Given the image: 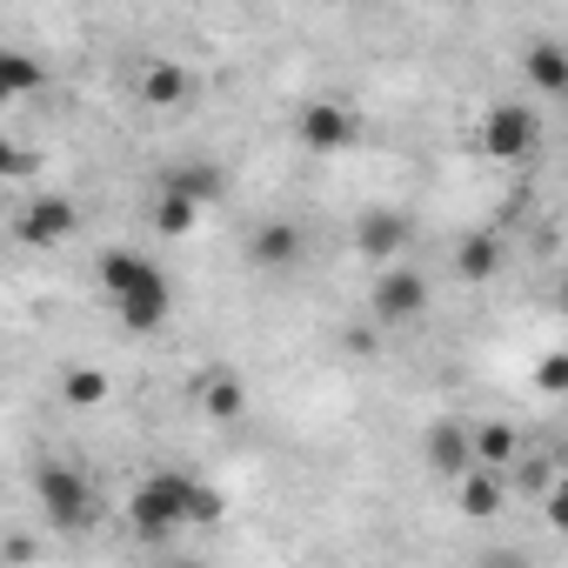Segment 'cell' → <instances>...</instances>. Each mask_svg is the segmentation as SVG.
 I'll use <instances>...</instances> for the list:
<instances>
[{
    "mask_svg": "<svg viewBox=\"0 0 568 568\" xmlns=\"http://www.w3.org/2000/svg\"><path fill=\"white\" fill-rule=\"evenodd\" d=\"M561 308H568V281H561Z\"/></svg>",
    "mask_w": 568,
    "mask_h": 568,
    "instance_id": "cell-25",
    "label": "cell"
},
{
    "mask_svg": "<svg viewBox=\"0 0 568 568\" xmlns=\"http://www.w3.org/2000/svg\"><path fill=\"white\" fill-rule=\"evenodd\" d=\"M541 515H548V528H561V535H568V475L548 488V508H541Z\"/></svg>",
    "mask_w": 568,
    "mask_h": 568,
    "instance_id": "cell-22",
    "label": "cell"
},
{
    "mask_svg": "<svg viewBox=\"0 0 568 568\" xmlns=\"http://www.w3.org/2000/svg\"><path fill=\"white\" fill-rule=\"evenodd\" d=\"M462 508H468V515H495V508H501V481L488 475V462H475V468L462 475Z\"/></svg>",
    "mask_w": 568,
    "mask_h": 568,
    "instance_id": "cell-17",
    "label": "cell"
},
{
    "mask_svg": "<svg viewBox=\"0 0 568 568\" xmlns=\"http://www.w3.org/2000/svg\"><path fill=\"white\" fill-rule=\"evenodd\" d=\"M181 521H194V481H187V475H148V481L128 495V528H134V535L161 541V535H174Z\"/></svg>",
    "mask_w": 568,
    "mask_h": 568,
    "instance_id": "cell-1",
    "label": "cell"
},
{
    "mask_svg": "<svg viewBox=\"0 0 568 568\" xmlns=\"http://www.w3.org/2000/svg\"><path fill=\"white\" fill-rule=\"evenodd\" d=\"M221 508H227V501H221L214 488H201V481H194V521H221Z\"/></svg>",
    "mask_w": 568,
    "mask_h": 568,
    "instance_id": "cell-23",
    "label": "cell"
},
{
    "mask_svg": "<svg viewBox=\"0 0 568 568\" xmlns=\"http://www.w3.org/2000/svg\"><path fill=\"white\" fill-rule=\"evenodd\" d=\"M34 88H41V61L21 54V48H8V54H0V94H8V101H28Z\"/></svg>",
    "mask_w": 568,
    "mask_h": 568,
    "instance_id": "cell-14",
    "label": "cell"
},
{
    "mask_svg": "<svg viewBox=\"0 0 568 568\" xmlns=\"http://www.w3.org/2000/svg\"><path fill=\"white\" fill-rule=\"evenodd\" d=\"M28 168H34V154H21V148H14V154H0V174H8V181H21Z\"/></svg>",
    "mask_w": 568,
    "mask_h": 568,
    "instance_id": "cell-24",
    "label": "cell"
},
{
    "mask_svg": "<svg viewBox=\"0 0 568 568\" xmlns=\"http://www.w3.org/2000/svg\"><path fill=\"white\" fill-rule=\"evenodd\" d=\"M34 495H41V508H48L54 528H88V521H94V495H88V481H81L68 462H48V468L34 475Z\"/></svg>",
    "mask_w": 568,
    "mask_h": 568,
    "instance_id": "cell-3",
    "label": "cell"
},
{
    "mask_svg": "<svg viewBox=\"0 0 568 568\" xmlns=\"http://www.w3.org/2000/svg\"><path fill=\"white\" fill-rule=\"evenodd\" d=\"M187 94H194V74H187V68H174V61L141 68V101H148V108H181Z\"/></svg>",
    "mask_w": 568,
    "mask_h": 568,
    "instance_id": "cell-12",
    "label": "cell"
},
{
    "mask_svg": "<svg viewBox=\"0 0 568 568\" xmlns=\"http://www.w3.org/2000/svg\"><path fill=\"white\" fill-rule=\"evenodd\" d=\"M535 395H568V355L535 362Z\"/></svg>",
    "mask_w": 568,
    "mask_h": 568,
    "instance_id": "cell-21",
    "label": "cell"
},
{
    "mask_svg": "<svg viewBox=\"0 0 568 568\" xmlns=\"http://www.w3.org/2000/svg\"><path fill=\"white\" fill-rule=\"evenodd\" d=\"M408 214H395V207H368L362 221H355V254H368V261H395L402 247H408Z\"/></svg>",
    "mask_w": 568,
    "mask_h": 568,
    "instance_id": "cell-8",
    "label": "cell"
},
{
    "mask_svg": "<svg viewBox=\"0 0 568 568\" xmlns=\"http://www.w3.org/2000/svg\"><path fill=\"white\" fill-rule=\"evenodd\" d=\"M521 74H528V88H535V94H568V54H561V48H548V41L521 54Z\"/></svg>",
    "mask_w": 568,
    "mask_h": 568,
    "instance_id": "cell-13",
    "label": "cell"
},
{
    "mask_svg": "<svg viewBox=\"0 0 568 568\" xmlns=\"http://www.w3.org/2000/svg\"><path fill=\"white\" fill-rule=\"evenodd\" d=\"M515 428H501V422H488V428H475V455L488 462V468H501V462H515Z\"/></svg>",
    "mask_w": 568,
    "mask_h": 568,
    "instance_id": "cell-20",
    "label": "cell"
},
{
    "mask_svg": "<svg viewBox=\"0 0 568 568\" xmlns=\"http://www.w3.org/2000/svg\"><path fill=\"white\" fill-rule=\"evenodd\" d=\"M201 408H207L214 422H241V415H247V388H241L234 375H207V388H201Z\"/></svg>",
    "mask_w": 568,
    "mask_h": 568,
    "instance_id": "cell-16",
    "label": "cell"
},
{
    "mask_svg": "<svg viewBox=\"0 0 568 568\" xmlns=\"http://www.w3.org/2000/svg\"><path fill=\"white\" fill-rule=\"evenodd\" d=\"M455 267H462V281H495V267H501V241H495V234H468L462 254H455Z\"/></svg>",
    "mask_w": 568,
    "mask_h": 568,
    "instance_id": "cell-15",
    "label": "cell"
},
{
    "mask_svg": "<svg viewBox=\"0 0 568 568\" xmlns=\"http://www.w3.org/2000/svg\"><path fill=\"white\" fill-rule=\"evenodd\" d=\"M247 261H254V267H295V261H302V227H288V221H267V227H254V241H247Z\"/></svg>",
    "mask_w": 568,
    "mask_h": 568,
    "instance_id": "cell-10",
    "label": "cell"
},
{
    "mask_svg": "<svg viewBox=\"0 0 568 568\" xmlns=\"http://www.w3.org/2000/svg\"><path fill=\"white\" fill-rule=\"evenodd\" d=\"M422 455H428V468L435 475H448V481H462L481 455H475V428H462V422H435L428 435H422Z\"/></svg>",
    "mask_w": 568,
    "mask_h": 568,
    "instance_id": "cell-6",
    "label": "cell"
},
{
    "mask_svg": "<svg viewBox=\"0 0 568 568\" xmlns=\"http://www.w3.org/2000/svg\"><path fill=\"white\" fill-rule=\"evenodd\" d=\"M14 234H21L28 247H54V241H68V234H74V201H68V194H34V201L21 207Z\"/></svg>",
    "mask_w": 568,
    "mask_h": 568,
    "instance_id": "cell-5",
    "label": "cell"
},
{
    "mask_svg": "<svg viewBox=\"0 0 568 568\" xmlns=\"http://www.w3.org/2000/svg\"><path fill=\"white\" fill-rule=\"evenodd\" d=\"M535 141H541V121H535V108H521V101H501V108H488V114L475 121V148H481L488 161H521V154H535Z\"/></svg>",
    "mask_w": 568,
    "mask_h": 568,
    "instance_id": "cell-2",
    "label": "cell"
},
{
    "mask_svg": "<svg viewBox=\"0 0 568 568\" xmlns=\"http://www.w3.org/2000/svg\"><path fill=\"white\" fill-rule=\"evenodd\" d=\"M161 187H168V194H187V201H201V207H207V201H221L227 174H221L214 161H181V168H168V174H161Z\"/></svg>",
    "mask_w": 568,
    "mask_h": 568,
    "instance_id": "cell-11",
    "label": "cell"
},
{
    "mask_svg": "<svg viewBox=\"0 0 568 568\" xmlns=\"http://www.w3.org/2000/svg\"><path fill=\"white\" fill-rule=\"evenodd\" d=\"M61 395H68V408H101L108 402V375L101 368H68Z\"/></svg>",
    "mask_w": 568,
    "mask_h": 568,
    "instance_id": "cell-19",
    "label": "cell"
},
{
    "mask_svg": "<svg viewBox=\"0 0 568 568\" xmlns=\"http://www.w3.org/2000/svg\"><path fill=\"white\" fill-rule=\"evenodd\" d=\"M375 322H415V315H428V274H415V267H388L382 281H375Z\"/></svg>",
    "mask_w": 568,
    "mask_h": 568,
    "instance_id": "cell-4",
    "label": "cell"
},
{
    "mask_svg": "<svg viewBox=\"0 0 568 568\" xmlns=\"http://www.w3.org/2000/svg\"><path fill=\"white\" fill-rule=\"evenodd\" d=\"M194 214H201V201L161 187V201H154V227H161V234H194Z\"/></svg>",
    "mask_w": 568,
    "mask_h": 568,
    "instance_id": "cell-18",
    "label": "cell"
},
{
    "mask_svg": "<svg viewBox=\"0 0 568 568\" xmlns=\"http://www.w3.org/2000/svg\"><path fill=\"white\" fill-rule=\"evenodd\" d=\"M168 308H174V288H168V274H161V267L141 281V288H128V295L114 302L121 328H134V335H154V328L168 322Z\"/></svg>",
    "mask_w": 568,
    "mask_h": 568,
    "instance_id": "cell-7",
    "label": "cell"
},
{
    "mask_svg": "<svg viewBox=\"0 0 568 568\" xmlns=\"http://www.w3.org/2000/svg\"><path fill=\"white\" fill-rule=\"evenodd\" d=\"M302 148H315V154H342V148H355V114L335 108V101H315V108L302 114Z\"/></svg>",
    "mask_w": 568,
    "mask_h": 568,
    "instance_id": "cell-9",
    "label": "cell"
}]
</instances>
